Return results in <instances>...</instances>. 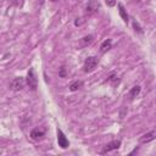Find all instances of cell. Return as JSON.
Here are the masks:
<instances>
[{
    "label": "cell",
    "instance_id": "6",
    "mask_svg": "<svg viewBox=\"0 0 156 156\" xmlns=\"http://www.w3.org/2000/svg\"><path fill=\"white\" fill-rule=\"evenodd\" d=\"M57 144H58V146L62 147V149H67V147L69 146L68 139L66 138V135L63 134V132H62L61 129H58V128H57Z\"/></svg>",
    "mask_w": 156,
    "mask_h": 156
},
{
    "label": "cell",
    "instance_id": "16",
    "mask_svg": "<svg viewBox=\"0 0 156 156\" xmlns=\"http://www.w3.org/2000/svg\"><path fill=\"white\" fill-rule=\"evenodd\" d=\"M58 74H60L61 77H66V68H65V67H61V68H60Z\"/></svg>",
    "mask_w": 156,
    "mask_h": 156
},
{
    "label": "cell",
    "instance_id": "11",
    "mask_svg": "<svg viewBox=\"0 0 156 156\" xmlns=\"http://www.w3.org/2000/svg\"><path fill=\"white\" fill-rule=\"evenodd\" d=\"M111 46H112V41H111V39H106V40L102 41V44H101V46H100V51L104 54V52H106L107 50H110Z\"/></svg>",
    "mask_w": 156,
    "mask_h": 156
},
{
    "label": "cell",
    "instance_id": "13",
    "mask_svg": "<svg viewBox=\"0 0 156 156\" xmlns=\"http://www.w3.org/2000/svg\"><path fill=\"white\" fill-rule=\"evenodd\" d=\"M82 85H83V83H82L80 80H74L73 83L69 84V90H71V91H76V90H78V89H80Z\"/></svg>",
    "mask_w": 156,
    "mask_h": 156
},
{
    "label": "cell",
    "instance_id": "10",
    "mask_svg": "<svg viewBox=\"0 0 156 156\" xmlns=\"http://www.w3.org/2000/svg\"><path fill=\"white\" fill-rule=\"evenodd\" d=\"M140 90H141V88H140L139 85H134V87L129 90V93H128V98H129L130 100H133L134 98H136V96L139 95Z\"/></svg>",
    "mask_w": 156,
    "mask_h": 156
},
{
    "label": "cell",
    "instance_id": "18",
    "mask_svg": "<svg viewBox=\"0 0 156 156\" xmlns=\"http://www.w3.org/2000/svg\"><path fill=\"white\" fill-rule=\"evenodd\" d=\"M51 1H57V0H51Z\"/></svg>",
    "mask_w": 156,
    "mask_h": 156
},
{
    "label": "cell",
    "instance_id": "14",
    "mask_svg": "<svg viewBox=\"0 0 156 156\" xmlns=\"http://www.w3.org/2000/svg\"><path fill=\"white\" fill-rule=\"evenodd\" d=\"M107 82H110V83H116V82H117V74H116V73H111L110 77L107 78Z\"/></svg>",
    "mask_w": 156,
    "mask_h": 156
},
{
    "label": "cell",
    "instance_id": "4",
    "mask_svg": "<svg viewBox=\"0 0 156 156\" xmlns=\"http://www.w3.org/2000/svg\"><path fill=\"white\" fill-rule=\"evenodd\" d=\"M24 84H26V80H24L23 77H16V78H13L12 82L10 83V88H11L12 90L17 91V90L23 89V88H24Z\"/></svg>",
    "mask_w": 156,
    "mask_h": 156
},
{
    "label": "cell",
    "instance_id": "5",
    "mask_svg": "<svg viewBox=\"0 0 156 156\" xmlns=\"http://www.w3.org/2000/svg\"><path fill=\"white\" fill-rule=\"evenodd\" d=\"M121 146V140H112V141H110V143H107L104 147H102V150L100 151V154H106V152H110V151H113V150H117L118 147Z\"/></svg>",
    "mask_w": 156,
    "mask_h": 156
},
{
    "label": "cell",
    "instance_id": "17",
    "mask_svg": "<svg viewBox=\"0 0 156 156\" xmlns=\"http://www.w3.org/2000/svg\"><path fill=\"white\" fill-rule=\"evenodd\" d=\"M106 4H107L108 6H115V5H116V1H115V0H106Z\"/></svg>",
    "mask_w": 156,
    "mask_h": 156
},
{
    "label": "cell",
    "instance_id": "2",
    "mask_svg": "<svg viewBox=\"0 0 156 156\" xmlns=\"http://www.w3.org/2000/svg\"><path fill=\"white\" fill-rule=\"evenodd\" d=\"M26 83L28 84V87H29L32 90H35V89L38 88V78H37V74H35L34 68H29V71H28V73H27Z\"/></svg>",
    "mask_w": 156,
    "mask_h": 156
},
{
    "label": "cell",
    "instance_id": "3",
    "mask_svg": "<svg viewBox=\"0 0 156 156\" xmlns=\"http://www.w3.org/2000/svg\"><path fill=\"white\" fill-rule=\"evenodd\" d=\"M100 10V4H99V1H96V0H89L88 1V4H87V6H85V13L87 15H94V13H96L98 11Z\"/></svg>",
    "mask_w": 156,
    "mask_h": 156
},
{
    "label": "cell",
    "instance_id": "7",
    "mask_svg": "<svg viewBox=\"0 0 156 156\" xmlns=\"http://www.w3.org/2000/svg\"><path fill=\"white\" fill-rule=\"evenodd\" d=\"M44 135H45V130L41 129V128H34V129L30 132V138H32L33 140H40Z\"/></svg>",
    "mask_w": 156,
    "mask_h": 156
},
{
    "label": "cell",
    "instance_id": "15",
    "mask_svg": "<svg viewBox=\"0 0 156 156\" xmlns=\"http://www.w3.org/2000/svg\"><path fill=\"white\" fill-rule=\"evenodd\" d=\"M133 26H134V28H135V30H138L139 33H143V30H141V28L139 27V24L136 23V21H133Z\"/></svg>",
    "mask_w": 156,
    "mask_h": 156
},
{
    "label": "cell",
    "instance_id": "9",
    "mask_svg": "<svg viewBox=\"0 0 156 156\" xmlns=\"http://www.w3.org/2000/svg\"><path fill=\"white\" fill-rule=\"evenodd\" d=\"M118 12H119V15H121V17H122V20L124 21V23H128V21H129V17H128V13H127V10L124 9V6L119 2L118 5Z\"/></svg>",
    "mask_w": 156,
    "mask_h": 156
},
{
    "label": "cell",
    "instance_id": "12",
    "mask_svg": "<svg viewBox=\"0 0 156 156\" xmlns=\"http://www.w3.org/2000/svg\"><path fill=\"white\" fill-rule=\"evenodd\" d=\"M93 35L91 34H89V35H85V37H83L82 39H80V41H79V46H87L88 44H90L91 41H93Z\"/></svg>",
    "mask_w": 156,
    "mask_h": 156
},
{
    "label": "cell",
    "instance_id": "8",
    "mask_svg": "<svg viewBox=\"0 0 156 156\" xmlns=\"http://www.w3.org/2000/svg\"><path fill=\"white\" fill-rule=\"evenodd\" d=\"M155 135H156V132H155V130H151V132L144 134V135L140 138V143H141V144H146V143L154 140V139H155Z\"/></svg>",
    "mask_w": 156,
    "mask_h": 156
},
{
    "label": "cell",
    "instance_id": "1",
    "mask_svg": "<svg viewBox=\"0 0 156 156\" xmlns=\"http://www.w3.org/2000/svg\"><path fill=\"white\" fill-rule=\"evenodd\" d=\"M98 63H99V58H98L96 56H89V57H87V58H85V61H84L83 71H84L85 73L93 72V71L96 68Z\"/></svg>",
    "mask_w": 156,
    "mask_h": 156
}]
</instances>
